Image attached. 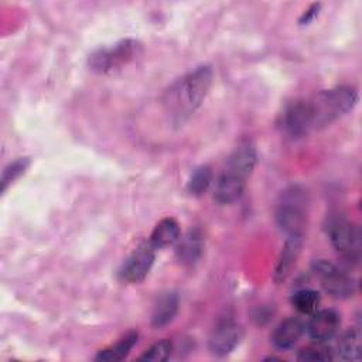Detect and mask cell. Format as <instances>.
Here are the masks:
<instances>
[{"instance_id":"cell-11","label":"cell","mask_w":362,"mask_h":362,"mask_svg":"<svg viewBox=\"0 0 362 362\" xmlns=\"http://www.w3.org/2000/svg\"><path fill=\"white\" fill-rule=\"evenodd\" d=\"M301 246H303V235H290L286 238V242L279 255V259L274 267V274H273V279L277 284L283 283L290 276L300 256Z\"/></svg>"},{"instance_id":"cell-14","label":"cell","mask_w":362,"mask_h":362,"mask_svg":"<svg viewBox=\"0 0 362 362\" xmlns=\"http://www.w3.org/2000/svg\"><path fill=\"white\" fill-rule=\"evenodd\" d=\"M181 238V229L174 218H163L150 235V245L157 250L177 243Z\"/></svg>"},{"instance_id":"cell-19","label":"cell","mask_w":362,"mask_h":362,"mask_svg":"<svg viewBox=\"0 0 362 362\" xmlns=\"http://www.w3.org/2000/svg\"><path fill=\"white\" fill-rule=\"evenodd\" d=\"M211 182H212V170L208 165H201L195 168L194 173L191 174L187 184V189L191 195L201 197L202 194L206 192Z\"/></svg>"},{"instance_id":"cell-18","label":"cell","mask_w":362,"mask_h":362,"mask_svg":"<svg viewBox=\"0 0 362 362\" xmlns=\"http://www.w3.org/2000/svg\"><path fill=\"white\" fill-rule=\"evenodd\" d=\"M321 303V296L318 291L313 288H303L294 293L291 298L293 307L301 313V314H313L318 310V305Z\"/></svg>"},{"instance_id":"cell-13","label":"cell","mask_w":362,"mask_h":362,"mask_svg":"<svg viewBox=\"0 0 362 362\" xmlns=\"http://www.w3.org/2000/svg\"><path fill=\"white\" fill-rule=\"evenodd\" d=\"M204 252V236L198 228L189 229L177 245V259L184 266H194L202 256Z\"/></svg>"},{"instance_id":"cell-6","label":"cell","mask_w":362,"mask_h":362,"mask_svg":"<svg viewBox=\"0 0 362 362\" xmlns=\"http://www.w3.org/2000/svg\"><path fill=\"white\" fill-rule=\"evenodd\" d=\"M143 51L141 42L134 38H124L110 47L99 48L89 55L88 65L96 74H107L127 65Z\"/></svg>"},{"instance_id":"cell-17","label":"cell","mask_w":362,"mask_h":362,"mask_svg":"<svg viewBox=\"0 0 362 362\" xmlns=\"http://www.w3.org/2000/svg\"><path fill=\"white\" fill-rule=\"evenodd\" d=\"M137 338H139V334L137 332H129L126 334L120 341H117L115 345L106 348V349H102L98 352V355L95 356L96 361H103V362H117V361H122L124 359L132 348L137 344Z\"/></svg>"},{"instance_id":"cell-1","label":"cell","mask_w":362,"mask_h":362,"mask_svg":"<svg viewBox=\"0 0 362 362\" xmlns=\"http://www.w3.org/2000/svg\"><path fill=\"white\" fill-rule=\"evenodd\" d=\"M358 102L355 88L342 85L324 89L305 100L291 103L281 115L280 126L291 137L320 130L351 112Z\"/></svg>"},{"instance_id":"cell-22","label":"cell","mask_w":362,"mask_h":362,"mask_svg":"<svg viewBox=\"0 0 362 362\" xmlns=\"http://www.w3.org/2000/svg\"><path fill=\"white\" fill-rule=\"evenodd\" d=\"M173 352V344L168 339H161L154 342L148 349L144 351L143 355H140V361H153V362H161L167 361Z\"/></svg>"},{"instance_id":"cell-21","label":"cell","mask_w":362,"mask_h":362,"mask_svg":"<svg viewBox=\"0 0 362 362\" xmlns=\"http://www.w3.org/2000/svg\"><path fill=\"white\" fill-rule=\"evenodd\" d=\"M28 165H30V160L27 157H20L13 163H10L3 170V174H1V192H4L8 188V185H11L21 174H24Z\"/></svg>"},{"instance_id":"cell-3","label":"cell","mask_w":362,"mask_h":362,"mask_svg":"<svg viewBox=\"0 0 362 362\" xmlns=\"http://www.w3.org/2000/svg\"><path fill=\"white\" fill-rule=\"evenodd\" d=\"M257 161L256 147L252 141H240L229 154L225 167L218 177L214 188V199L221 205L238 201L252 175Z\"/></svg>"},{"instance_id":"cell-15","label":"cell","mask_w":362,"mask_h":362,"mask_svg":"<svg viewBox=\"0 0 362 362\" xmlns=\"http://www.w3.org/2000/svg\"><path fill=\"white\" fill-rule=\"evenodd\" d=\"M178 296L175 293L163 294L151 313V325L154 328H163L168 325L178 313Z\"/></svg>"},{"instance_id":"cell-8","label":"cell","mask_w":362,"mask_h":362,"mask_svg":"<svg viewBox=\"0 0 362 362\" xmlns=\"http://www.w3.org/2000/svg\"><path fill=\"white\" fill-rule=\"evenodd\" d=\"M156 259V249L150 242H143L139 245L132 255L124 260L119 270V277L123 283L137 284L143 281L150 273Z\"/></svg>"},{"instance_id":"cell-9","label":"cell","mask_w":362,"mask_h":362,"mask_svg":"<svg viewBox=\"0 0 362 362\" xmlns=\"http://www.w3.org/2000/svg\"><path fill=\"white\" fill-rule=\"evenodd\" d=\"M243 337L242 327L232 318H223L216 322L208 338V348L216 356L230 354Z\"/></svg>"},{"instance_id":"cell-10","label":"cell","mask_w":362,"mask_h":362,"mask_svg":"<svg viewBox=\"0 0 362 362\" xmlns=\"http://www.w3.org/2000/svg\"><path fill=\"white\" fill-rule=\"evenodd\" d=\"M339 314L332 308L317 310L305 324V332L315 342H328L339 329Z\"/></svg>"},{"instance_id":"cell-4","label":"cell","mask_w":362,"mask_h":362,"mask_svg":"<svg viewBox=\"0 0 362 362\" xmlns=\"http://www.w3.org/2000/svg\"><path fill=\"white\" fill-rule=\"evenodd\" d=\"M310 198L303 185H290L286 188L276 205V221L279 228L287 235H304L308 221Z\"/></svg>"},{"instance_id":"cell-2","label":"cell","mask_w":362,"mask_h":362,"mask_svg":"<svg viewBox=\"0 0 362 362\" xmlns=\"http://www.w3.org/2000/svg\"><path fill=\"white\" fill-rule=\"evenodd\" d=\"M212 68L202 65L182 75L165 89L163 106L174 123H182L202 105L212 85Z\"/></svg>"},{"instance_id":"cell-16","label":"cell","mask_w":362,"mask_h":362,"mask_svg":"<svg viewBox=\"0 0 362 362\" xmlns=\"http://www.w3.org/2000/svg\"><path fill=\"white\" fill-rule=\"evenodd\" d=\"M334 351V359L358 361L361 358V335L356 329H348L341 335Z\"/></svg>"},{"instance_id":"cell-23","label":"cell","mask_w":362,"mask_h":362,"mask_svg":"<svg viewBox=\"0 0 362 362\" xmlns=\"http://www.w3.org/2000/svg\"><path fill=\"white\" fill-rule=\"evenodd\" d=\"M318 8H320V4H313L305 13H304V16L301 17V20H300V23L301 24H305V23H308L313 17H315L317 14H318Z\"/></svg>"},{"instance_id":"cell-5","label":"cell","mask_w":362,"mask_h":362,"mask_svg":"<svg viewBox=\"0 0 362 362\" xmlns=\"http://www.w3.org/2000/svg\"><path fill=\"white\" fill-rule=\"evenodd\" d=\"M327 236L332 247L346 262H358L361 253L359 228L342 214H332L325 222Z\"/></svg>"},{"instance_id":"cell-12","label":"cell","mask_w":362,"mask_h":362,"mask_svg":"<svg viewBox=\"0 0 362 362\" xmlns=\"http://www.w3.org/2000/svg\"><path fill=\"white\" fill-rule=\"evenodd\" d=\"M304 332L305 324L301 320L294 317L286 318L272 332V342L277 349L287 351L300 341Z\"/></svg>"},{"instance_id":"cell-7","label":"cell","mask_w":362,"mask_h":362,"mask_svg":"<svg viewBox=\"0 0 362 362\" xmlns=\"http://www.w3.org/2000/svg\"><path fill=\"white\" fill-rule=\"evenodd\" d=\"M313 273L320 279L322 288L334 298L345 300L356 294L358 284L355 279L328 260L314 262Z\"/></svg>"},{"instance_id":"cell-20","label":"cell","mask_w":362,"mask_h":362,"mask_svg":"<svg viewBox=\"0 0 362 362\" xmlns=\"http://www.w3.org/2000/svg\"><path fill=\"white\" fill-rule=\"evenodd\" d=\"M298 361H332L334 359V351L332 348H328L325 342H315L313 345H308L303 348L297 354Z\"/></svg>"}]
</instances>
